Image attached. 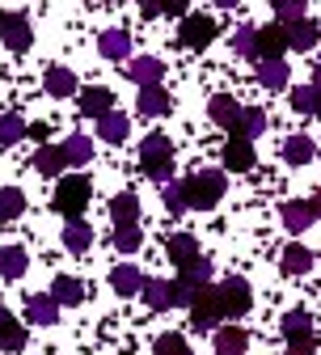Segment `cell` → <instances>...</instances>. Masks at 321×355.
<instances>
[{
	"instance_id": "obj_1",
	"label": "cell",
	"mask_w": 321,
	"mask_h": 355,
	"mask_svg": "<svg viewBox=\"0 0 321 355\" xmlns=\"http://www.w3.org/2000/svg\"><path fill=\"white\" fill-rule=\"evenodd\" d=\"M182 187H186V207L207 211V207H216V203L224 199V173H220V169H199V173H191Z\"/></svg>"
},
{
	"instance_id": "obj_2",
	"label": "cell",
	"mask_w": 321,
	"mask_h": 355,
	"mask_svg": "<svg viewBox=\"0 0 321 355\" xmlns=\"http://www.w3.org/2000/svg\"><path fill=\"white\" fill-rule=\"evenodd\" d=\"M140 169L153 178V182H169V173H173V144H169V136L153 131V136L140 144Z\"/></svg>"
},
{
	"instance_id": "obj_3",
	"label": "cell",
	"mask_w": 321,
	"mask_h": 355,
	"mask_svg": "<svg viewBox=\"0 0 321 355\" xmlns=\"http://www.w3.org/2000/svg\"><path fill=\"white\" fill-rule=\"evenodd\" d=\"M89 199H94V187H89V178L72 173V178H60L51 207H55L60 216H68V220H80V211L89 207Z\"/></svg>"
},
{
	"instance_id": "obj_4",
	"label": "cell",
	"mask_w": 321,
	"mask_h": 355,
	"mask_svg": "<svg viewBox=\"0 0 321 355\" xmlns=\"http://www.w3.org/2000/svg\"><path fill=\"white\" fill-rule=\"evenodd\" d=\"M216 296H220V318H241V313H250V304H254V292H250V284L245 279H224L220 288H216Z\"/></svg>"
},
{
	"instance_id": "obj_5",
	"label": "cell",
	"mask_w": 321,
	"mask_h": 355,
	"mask_svg": "<svg viewBox=\"0 0 321 355\" xmlns=\"http://www.w3.org/2000/svg\"><path fill=\"white\" fill-rule=\"evenodd\" d=\"M191 322H195V330H216V322H224V318H220V296H216V288H211V284L195 288V300H191Z\"/></svg>"
},
{
	"instance_id": "obj_6",
	"label": "cell",
	"mask_w": 321,
	"mask_h": 355,
	"mask_svg": "<svg viewBox=\"0 0 321 355\" xmlns=\"http://www.w3.org/2000/svg\"><path fill=\"white\" fill-rule=\"evenodd\" d=\"M177 38H182V47L203 51V47H211V38H216V21H211V17H203V13H186V17H182Z\"/></svg>"
},
{
	"instance_id": "obj_7",
	"label": "cell",
	"mask_w": 321,
	"mask_h": 355,
	"mask_svg": "<svg viewBox=\"0 0 321 355\" xmlns=\"http://www.w3.org/2000/svg\"><path fill=\"white\" fill-rule=\"evenodd\" d=\"M0 34H5V47L9 51H26L30 42H34V30H30L26 13H0Z\"/></svg>"
},
{
	"instance_id": "obj_8",
	"label": "cell",
	"mask_w": 321,
	"mask_h": 355,
	"mask_svg": "<svg viewBox=\"0 0 321 355\" xmlns=\"http://www.w3.org/2000/svg\"><path fill=\"white\" fill-rule=\"evenodd\" d=\"M207 114H211L216 127L228 131V136H237V127H241V106H237V98H228V94L211 98V102H207Z\"/></svg>"
},
{
	"instance_id": "obj_9",
	"label": "cell",
	"mask_w": 321,
	"mask_h": 355,
	"mask_svg": "<svg viewBox=\"0 0 321 355\" xmlns=\"http://www.w3.org/2000/svg\"><path fill=\"white\" fill-rule=\"evenodd\" d=\"M224 169H233V173L254 169V140H245V136H228V144H224Z\"/></svg>"
},
{
	"instance_id": "obj_10",
	"label": "cell",
	"mask_w": 321,
	"mask_h": 355,
	"mask_svg": "<svg viewBox=\"0 0 321 355\" xmlns=\"http://www.w3.org/2000/svg\"><path fill=\"white\" fill-rule=\"evenodd\" d=\"M26 318H30L34 326H55V322H60V304H55V296H51V292L30 296V300H26Z\"/></svg>"
},
{
	"instance_id": "obj_11",
	"label": "cell",
	"mask_w": 321,
	"mask_h": 355,
	"mask_svg": "<svg viewBox=\"0 0 321 355\" xmlns=\"http://www.w3.org/2000/svg\"><path fill=\"white\" fill-rule=\"evenodd\" d=\"M110 110H114V94H110V89H102V85L80 89V114H89V119H106Z\"/></svg>"
},
{
	"instance_id": "obj_12",
	"label": "cell",
	"mask_w": 321,
	"mask_h": 355,
	"mask_svg": "<svg viewBox=\"0 0 321 355\" xmlns=\"http://www.w3.org/2000/svg\"><path fill=\"white\" fill-rule=\"evenodd\" d=\"M284 51H288L284 26H262V30H258V64H262V60H284Z\"/></svg>"
},
{
	"instance_id": "obj_13",
	"label": "cell",
	"mask_w": 321,
	"mask_h": 355,
	"mask_svg": "<svg viewBox=\"0 0 321 355\" xmlns=\"http://www.w3.org/2000/svg\"><path fill=\"white\" fill-rule=\"evenodd\" d=\"M284 38H288V47H296V51H313L317 42H321V30L304 17V21H292V26H284Z\"/></svg>"
},
{
	"instance_id": "obj_14",
	"label": "cell",
	"mask_w": 321,
	"mask_h": 355,
	"mask_svg": "<svg viewBox=\"0 0 321 355\" xmlns=\"http://www.w3.org/2000/svg\"><path fill=\"white\" fill-rule=\"evenodd\" d=\"M110 288H114L119 296H135V292H144V275H140V266H131V262L114 266V271H110Z\"/></svg>"
},
{
	"instance_id": "obj_15",
	"label": "cell",
	"mask_w": 321,
	"mask_h": 355,
	"mask_svg": "<svg viewBox=\"0 0 321 355\" xmlns=\"http://www.w3.org/2000/svg\"><path fill=\"white\" fill-rule=\"evenodd\" d=\"M250 347V334L241 326H220L216 330V355H245Z\"/></svg>"
},
{
	"instance_id": "obj_16",
	"label": "cell",
	"mask_w": 321,
	"mask_h": 355,
	"mask_svg": "<svg viewBox=\"0 0 321 355\" xmlns=\"http://www.w3.org/2000/svg\"><path fill=\"white\" fill-rule=\"evenodd\" d=\"M127 76L140 85V89H153V85H161V60H153V55L131 60V64H127Z\"/></svg>"
},
{
	"instance_id": "obj_17",
	"label": "cell",
	"mask_w": 321,
	"mask_h": 355,
	"mask_svg": "<svg viewBox=\"0 0 321 355\" xmlns=\"http://www.w3.org/2000/svg\"><path fill=\"white\" fill-rule=\"evenodd\" d=\"M42 89H47L51 98H72L76 94V76H72V68H47V76H42Z\"/></svg>"
},
{
	"instance_id": "obj_18",
	"label": "cell",
	"mask_w": 321,
	"mask_h": 355,
	"mask_svg": "<svg viewBox=\"0 0 321 355\" xmlns=\"http://www.w3.org/2000/svg\"><path fill=\"white\" fill-rule=\"evenodd\" d=\"M288 80H292V68L284 60H262L258 64V85L262 89H288Z\"/></svg>"
},
{
	"instance_id": "obj_19",
	"label": "cell",
	"mask_w": 321,
	"mask_h": 355,
	"mask_svg": "<svg viewBox=\"0 0 321 355\" xmlns=\"http://www.w3.org/2000/svg\"><path fill=\"white\" fill-rule=\"evenodd\" d=\"M279 216H284V229H288V233H304L313 220H317V216H313V207H309V203H300V199L284 203V207H279Z\"/></svg>"
},
{
	"instance_id": "obj_20",
	"label": "cell",
	"mask_w": 321,
	"mask_h": 355,
	"mask_svg": "<svg viewBox=\"0 0 321 355\" xmlns=\"http://www.w3.org/2000/svg\"><path fill=\"white\" fill-rule=\"evenodd\" d=\"M173 110V98L165 94L161 85H153V89H140V114H148V119H161V114H169Z\"/></svg>"
},
{
	"instance_id": "obj_21",
	"label": "cell",
	"mask_w": 321,
	"mask_h": 355,
	"mask_svg": "<svg viewBox=\"0 0 321 355\" xmlns=\"http://www.w3.org/2000/svg\"><path fill=\"white\" fill-rule=\"evenodd\" d=\"M144 304L148 309H157V313H161V309H173V284L169 279H144Z\"/></svg>"
},
{
	"instance_id": "obj_22",
	"label": "cell",
	"mask_w": 321,
	"mask_h": 355,
	"mask_svg": "<svg viewBox=\"0 0 321 355\" xmlns=\"http://www.w3.org/2000/svg\"><path fill=\"white\" fill-rule=\"evenodd\" d=\"M0 347L5 351H21L26 347V330H21V322L9 313V309H0Z\"/></svg>"
},
{
	"instance_id": "obj_23",
	"label": "cell",
	"mask_w": 321,
	"mask_h": 355,
	"mask_svg": "<svg viewBox=\"0 0 321 355\" xmlns=\"http://www.w3.org/2000/svg\"><path fill=\"white\" fill-rule=\"evenodd\" d=\"M110 216H114V229H119V225H135V220H140V199H135L131 191L114 195V199H110Z\"/></svg>"
},
{
	"instance_id": "obj_24",
	"label": "cell",
	"mask_w": 321,
	"mask_h": 355,
	"mask_svg": "<svg viewBox=\"0 0 321 355\" xmlns=\"http://www.w3.org/2000/svg\"><path fill=\"white\" fill-rule=\"evenodd\" d=\"M64 165H68V157H64V148H55V144H42V148L34 153V169H38L42 178H55Z\"/></svg>"
},
{
	"instance_id": "obj_25",
	"label": "cell",
	"mask_w": 321,
	"mask_h": 355,
	"mask_svg": "<svg viewBox=\"0 0 321 355\" xmlns=\"http://www.w3.org/2000/svg\"><path fill=\"white\" fill-rule=\"evenodd\" d=\"M127 131H131V123H127V114H119V110H110L106 119H98V136H102L106 144H123Z\"/></svg>"
},
{
	"instance_id": "obj_26",
	"label": "cell",
	"mask_w": 321,
	"mask_h": 355,
	"mask_svg": "<svg viewBox=\"0 0 321 355\" xmlns=\"http://www.w3.org/2000/svg\"><path fill=\"white\" fill-rule=\"evenodd\" d=\"M26 266H30V258H26L21 245H5V250H0V275H5V279H21Z\"/></svg>"
},
{
	"instance_id": "obj_27",
	"label": "cell",
	"mask_w": 321,
	"mask_h": 355,
	"mask_svg": "<svg viewBox=\"0 0 321 355\" xmlns=\"http://www.w3.org/2000/svg\"><path fill=\"white\" fill-rule=\"evenodd\" d=\"M98 51H102L106 60H127V55H131V38H127L123 30H106V34L98 38Z\"/></svg>"
},
{
	"instance_id": "obj_28",
	"label": "cell",
	"mask_w": 321,
	"mask_h": 355,
	"mask_svg": "<svg viewBox=\"0 0 321 355\" xmlns=\"http://www.w3.org/2000/svg\"><path fill=\"white\" fill-rule=\"evenodd\" d=\"M279 266L288 275H309L313 271V254L304 250V245H288L284 254H279Z\"/></svg>"
},
{
	"instance_id": "obj_29",
	"label": "cell",
	"mask_w": 321,
	"mask_h": 355,
	"mask_svg": "<svg viewBox=\"0 0 321 355\" xmlns=\"http://www.w3.org/2000/svg\"><path fill=\"white\" fill-rule=\"evenodd\" d=\"M51 296H55V304H80V300H85V284L72 279V275H55Z\"/></svg>"
},
{
	"instance_id": "obj_30",
	"label": "cell",
	"mask_w": 321,
	"mask_h": 355,
	"mask_svg": "<svg viewBox=\"0 0 321 355\" xmlns=\"http://www.w3.org/2000/svg\"><path fill=\"white\" fill-rule=\"evenodd\" d=\"M64 245L72 254H85L89 245H94V229L85 225V220H68V229H64Z\"/></svg>"
},
{
	"instance_id": "obj_31",
	"label": "cell",
	"mask_w": 321,
	"mask_h": 355,
	"mask_svg": "<svg viewBox=\"0 0 321 355\" xmlns=\"http://www.w3.org/2000/svg\"><path fill=\"white\" fill-rule=\"evenodd\" d=\"M169 258H173L177 266L195 262V258H199V245H195V237H191V233H173V237H169Z\"/></svg>"
},
{
	"instance_id": "obj_32",
	"label": "cell",
	"mask_w": 321,
	"mask_h": 355,
	"mask_svg": "<svg viewBox=\"0 0 321 355\" xmlns=\"http://www.w3.org/2000/svg\"><path fill=\"white\" fill-rule=\"evenodd\" d=\"M64 157H68V165H89L94 161V140L89 136H68L64 140Z\"/></svg>"
},
{
	"instance_id": "obj_33",
	"label": "cell",
	"mask_w": 321,
	"mask_h": 355,
	"mask_svg": "<svg viewBox=\"0 0 321 355\" xmlns=\"http://www.w3.org/2000/svg\"><path fill=\"white\" fill-rule=\"evenodd\" d=\"M177 271H182V275H177L182 284H191V288H203V284L211 279V262H207V258L199 254L195 262H186V266H177Z\"/></svg>"
},
{
	"instance_id": "obj_34",
	"label": "cell",
	"mask_w": 321,
	"mask_h": 355,
	"mask_svg": "<svg viewBox=\"0 0 321 355\" xmlns=\"http://www.w3.org/2000/svg\"><path fill=\"white\" fill-rule=\"evenodd\" d=\"M292 110H300V114H317L321 110V94L313 85H296L292 89Z\"/></svg>"
},
{
	"instance_id": "obj_35",
	"label": "cell",
	"mask_w": 321,
	"mask_h": 355,
	"mask_svg": "<svg viewBox=\"0 0 321 355\" xmlns=\"http://www.w3.org/2000/svg\"><path fill=\"white\" fill-rule=\"evenodd\" d=\"M21 211H26V195L17 187H5L0 191V220H17Z\"/></svg>"
},
{
	"instance_id": "obj_36",
	"label": "cell",
	"mask_w": 321,
	"mask_h": 355,
	"mask_svg": "<svg viewBox=\"0 0 321 355\" xmlns=\"http://www.w3.org/2000/svg\"><path fill=\"white\" fill-rule=\"evenodd\" d=\"M262 131H266V114H262V106H250V110H241V127H237V136L254 140V136H262Z\"/></svg>"
},
{
	"instance_id": "obj_37",
	"label": "cell",
	"mask_w": 321,
	"mask_h": 355,
	"mask_svg": "<svg viewBox=\"0 0 321 355\" xmlns=\"http://www.w3.org/2000/svg\"><path fill=\"white\" fill-rule=\"evenodd\" d=\"M144 245V233H140V225H119L114 229V250H123V254H135Z\"/></svg>"
},
{
	"instance_id": "obj_38",
	"label": "cell",
	"mask_w": 321,
	"mask_h": 355,
	"mask_svg": "<svg viewBox=\"0 0 321 355\" xmlns=\"http://www.w3.org/2000/svg\"><path fill=\"white\" fill-rule=\"evenodd\" d=\"M284 161H288V165H304V161H313V140H309V136H292V140L284 144Z\"/></svg>"
},
{
	"instance_id": "obj_39",
	"label": "cell",
	"mask_w": 321,
	"mask_h": 355,
	"mask_svg": "<svg viewBox=\"0 0 321 355\" xmlns=\"http://www.w3.org/2000/svg\"><path fill=\"white\" fill-rule=\"evenodd\" d=\"M21 136H26V119H17V114H0V148L17 144Z\"/></svg>"
},
{
	"instance_id": "obj_40",
	"label": "cell",
	"mask_w": 321,
	"mask_h": 355,
	"mask_svg": "<svg viewBox=\"0 0 321 355\" xmlns=\"http://www.w3.org/2000/svg\"><path fill=\"white\" fill-rule=\"evenodd\" d=\"M233 51L245 55V60H258V30H254V26H241V30L233 34Z\"/></svg>"
},
{
	"instance_id": "obj_41",
	"label": "cell",
	"mask_w": 321,
	"mask_h": 355,
	"mask_svg": "<svg viewBox=\"0 0 321 355\" xmlns=\"http://www.w3.org/2000/svg\"><path fill=\"white\" fill-rule=\"evenodd\" d=\"M296 334H313V322L304 309H292V313H284V338H296Z\"/></svg>"
},
{
	"instance_id": "obj_42",
	"label": "cell",
	"mask_w": 321,
	"mask_h": 355,
	"mask_svg": "<svg viewBox=\"0 0 321 355\" xmlns=\"http://www.w3.org/2000/svg\"><path fill=\"white\" fill-rule=\"evenodd\" d=\"M153 355H191V343L182 338V334H161Z\"/></svg>"
},
{
	"instance_id": "obj_43",
	"label": "cell",
	"mask_w": 321,
	"mask_h": 355,
	"mask_svg": "<svg viewBox=\"0 0 321 355\" xmlns=\"http://www.w3.org/2000/svg\"><path fill=\"white\" fill-rule=\"evenodd\" d=\"M275 13H279V21H284V26L304 21V0H275Z\"/></svg>"
},
{
	"instance_id": "obj_44",
	"label": "cell",
	"mask_w": 321,
	"mask_h": 355,
	"mask_svg": "<svg viewBox=\"0 0 321 355\" xmlns=\"http://www.w3.org/2000/svg\"><path fill=\"white\" fill-rule=\"evenodd\" d=\"M165 207H169L173 216L186 211V187H182V182H165Z\"/></svg>"
},
{
	"instance_id": "obj_45",
	"label": "cell",
	"mask_w": 321,
	"mask_h": 355,
	"mask_svg": "<svg viewBox=\"0 0 321 355\" xmlns=\"http://www.w3.org/2000/svg\"><path fill=\"white\" fill-rule=\"evenodd\" d=\"M288 355H317V338H313V334H296V338H288Z\"/></svg>"
},
{
	"instance_id": "obj_46",
	"label": "cell",
	"mask_w": 321,
	"mask_h": 355,
	"mask_svg": "<svg viewBox=\"0 0 321 355\" xmlns=\"http://www.w3.org/2000/svg\"><path fill=\"white\" fill-rule=\"evenodd\" d=\"M26 136H30V140H47V123H30Z\"/></svg>"
},
{
	"instance_id": "obj_47",
	"label": "cell",
	"mask_w": 321,
	"mask_h": 355,
	"mask_svg": "<svg viewBox=\"0 0 321 355\" xmlns=\"http://www.w3.org/2000/svg\"><path fill=\"white\" fill-rule=\"evenodd\" d=\"M309 207H313V216H317V220H321V191H317V195H313V199H309Z\"/></svg>"
},
{
	"instance_id": "obj_48",
	"label": "cell",
	"mask_w": 321,
	"mask_h": 355,
	"mask_svg": "<svg viewBox=\"0 0 321 355\" xmlns=\"http://www.w3.org/2000/svg\"><path fill=\"white\" fill-rule=\"evenodd\" d=\"M313 89H317V94H321V64L313 68Z\"/></svg>"
}]
</instances>
